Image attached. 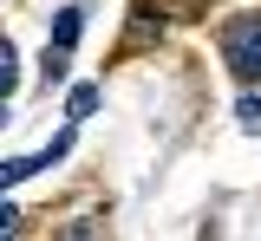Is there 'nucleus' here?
<instances>
[{
	"instance_id": "6",
	"label": "nucleus",
	"mask_w": 261,
	"mask_h": 241,
	"mask_svg": "<svg viewBox=\"0 0 261 241\" xmlns=\"http://www.w3.org/2000/svg\"><path fill=\"white\" fill-rule=\"evenodd\" d=\"M39 66H46V85H59V78H65V46H46Z\"/></svg>"
},
{
	"instance_id": "8",
	"label": "nucleus",
	"mask_w": 261,
	"mask_h": 241,
	"mask_svg": "<svg viewBox=\"0 0 261 241\" xmlns=\"http://www.w3.org/2000/svg\"><path fill=\"white\" fill-rule=\"evenodd\" d=\"M13 228H20V208H7V202H0V235H13Z\"/></svg>"
},
{
	"instance_id": "2",
	"label": "nucleus",
	"mask_w": 261,
	"mask_h": 241,
	"mask_svg": "<svg viewBox=\"0 0 261 241\" xmlns=\"http://www.w3.org/2000/svg\"><path fill=\"white\" fill-rule=\"evenodd\" d=\"M33 170H53V157H46V150H39V157H7V163H0V189H13V183H27Z\"/></svg>"
},
{
	"instance_id": "4",
	"label": "nucleus",
	"mask_w": 261,
	"mask_h": 241,
	"mask_svg": "<svg viewBox=\"0 0 261 241\" xmlns=\"http://www.w3.org/2000/svg\"><path fill=\"white\" fill-rule=\"evenodd\" d=\"M72 39H79V7H65L53 20V46H72Z\"/></svg>"
},
{
	"instance_id": "1",
	"label": "nucleus",
	"mask_w": 261,
	"mask_h": 241,
	"mask_svg": "<svg viewBox=\"0 0 261 241\" xmlns=\"http://www.w3.org/2000/svg\"><path fill=\"white\" fill-rule=\"evenodd\" d=\"M222 59L235 78H261V13H242L222 26Z\"/></svg>"
},
{
	"instance_id": "7",
	"label": "nucleus",
	"mask_w": 261,
	"mask_h": 241,
	"mask_svg": "<svg viewBox=\"0 0 261 241\" xmlns=\"http://www.w3.org/2000/svg\"><path fill=\"white\" fill-rule=\"evenodd\" d=\"M235 117H242L248 131H261V98H242V104H235Z\"/></svg>"
},
{
	"instance_id": "5",
	"label": "nucleus",
	"mask_w": 261,
	"mask_h": 241,
	"mask_svg": "<svg viewBox=\"0 0 261 241\" xmlns=\"http://www.w3.org/2000/svg\"><path fill=\"white\" fill-rule=\"evenodd\" d=\"M65 111H72V117H92V111H98V92H92V85H79V92L65 98Z\"/></svg>"
},
{
	"instance_id": "9",
	"label": "nucleus",
	"mask_w": 261,
	"mask_h": 241,
	"mask_svg": "<svg viewBox=\"0 0 261 241\" xmlns=\"http://www.w3.org/2000/svg\"><path fill=\"white\" fill-rule=\"evenodd\" d=\"M0 124H7V98H0Z\"/></svg>"
},
{
	"instance_id": "3",
	"label": "nucleus",
	"mask_w": 261,
	"mask_h": 241,
	"mask_svg": "<svg viewBox=\"0 0 261 241\" xmlns=\"http://www.w3.org/2000/svg\"><path fill=\"white\" fill-rule=\"evenodd\" d=\"M13 85H20V59H13V46L0 39V98H7Z\"/></svg>"
}]
</instances>
